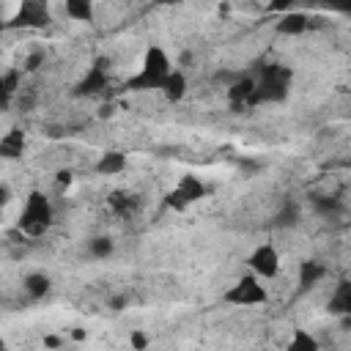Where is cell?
<instances>
[{
	"instance_id": "6da1fadb",
	"label": "cell",
	"mask_w": 351,
	"mask_h": 351,
	"mask_svg": "<svg viewBox=\"0 0 351 351\" xmlns=\"http://www.w3.org/2000/svg\"><path fill=\"white\" fill-rule=\"evenodd\" d=\"M288 88H291V69L280 66V63H266V66H261V71L255 77V88H252L247 107L277 104L288 96Z\"/></svg>"
},
{
	"instance_id": "7a4b0ae2",
	"label": "cell",
	"mask_w": 351,
	"mask_h": 351,
	"mask_svg": "<svg viewBox=\"0 0 351 351\" xmlns=\"http://www.w3.org/2000/svg\"><path fill=\"white\" fill-rule=\"evenodd\" d=\"M170 71H173V63H170L167 52L162 47H148L140 71L126 80V88L129 90H159Z\"/></svg>"
},
{
	"instance_id": "3957f363",
	"label": "cell",
	"mask_w": 351,
	"mask_h": 351,
	"mask_svg": "<svg viewBox=\"0 0 351 351\" xmlns=\"http://www.w3.org/2000/svg\"><path fill=\"white\" fill-rule=\"evenodd\" d=\"M52 222H55L52 200H49L44 192L33 189V192L27 195V200H25L22 214H19V230H22V236L38 239V236L47 233V228H49Z\"/></svg>"
},
{
	"instance_id": "277c9868",
	"label": "cell",
	"mask_w": 351,
	"mask_h": 351,
	"mask_svg": "<svg viewBox=\"0 0 351 351\" xmlns=\"http://www.w3.org/2000/svg\"><path fill=\"white\" fill-rule=\"evenodd\" d=\"M222 302L236 304V307H252V304H266V302H269V293H266L261 277L247 274V277H241L239 282H233V285L222 293Z\"/></svg>"
},
{
	"instance_id": "5b68a950",
	"label": "cell",
	"mask_w": 351,
	"mask_h": 351,
	"mask_svg": "<svg viewBox=\"0 0 351 351\" xmlns=\"http://www.w3.org/2000/svg\"><path fill=\"white\" fill-rule=\"evenodd\" d=\"M52 22L47 0H22L16 14L5 22V27H47Z\"/></svg>"
},
{
	"instance_id": "8992f818",
	"label": "cell",
	"mask_w": 351,
	"mask_h": 351,
	"mask_svg": "<svg viewBox=\"0 0 351 351\" xmlns=\"http://www.w3.org/2000/svg\"><path fill=\"white\" fill-rule=\"evenodd\" d=\"M203 195H206L203 181H200L197 176L186 173V176H181V178H178V184L167 192V206H170V208H176V211H184L189 203L200 200Z\"/></svg>"
},
{
	"instance_id": "52a82bcc",
	"label": "cell",
	"mask_w": 351,
	"mask_h": 351,
	"mask_svg": "<svg viewBox=\"0 0 351 351\" xmlns=\"http://www.w3.org/2000/svg\"><path fill=\"white\" fill-rule=\"evenodd\" d=\"M247 266H250V271H252L255 277L271 280V277L280 274V255H277V250H274L271 244H261V247H255V250L250 252Z\"/></svg>"
},
{
	"instance_id": "ba28073f",
	"label": "cell",
	"mask_w": 351,
	"mask_h": 351,
	"mask_svg": "<svg viewBox=\"0 0 351 351\" xmlns=\"http://www.w3.org/2000/svg\"><path fill=\"white\" fill-rule=\"evenodd\" d=\"M110 85V71H107V60L104 58H99L90 69H88V74L77 82V88H74V96H96V93H101L104 88Z\"/></svg>"
},
{
	"instance_id": "9c48e42d",
	"label": "cell",
	"mask_w": 351,
	"mask_h": 351,
	"mask_svg": "<svg viewBox=\"0 0 351 351\" xmlns=\"http://www.w3.org/2000/svg\"><path fill=\"white\" fill-rule=\"evenodd\" d=\"M277 33L280 36H302V33H307L310 27H313V19H310V14H304V11H282L280 14V19H277Z\"/></svg>"
},
{
	"instance_id": "30bf717a",
	"label": "cell",
	"mask_w": 351,
	"mask_h": 351,
	"mask_svg": "<svg viewBox=\"0 0 351 351\" xmlns=\"http://www.w3.org/2000/svg\"><path fill=\"white\" fill-rule=\"evenodd\" d=\"M27 148V137L19 126H11L3 137H0V159H19Z\"/></svg>"
},
{
	"instance_id": "8fae6325",
	"label": "cell",
	"mask_w": 351,
	"mask_h": 351,
	"mask_svg": "<svg viewBox=\"0 0 351 351\" xmlns=\"http://www.w3.org/2000/svg\"><path fill=\"white\" fill-rule=\"evenodd\" d=\"M252 88H255V77H250V74H239L233 82H228V101L236 107V110H241V107H247L250 104V96H252Z\"/></svg>"
},
{
	"instance_id": "7c38bea8",
	"label": "cell",
	"mask_w": 351,
	"mask_h": 351,
	"mask_svg": "<svg viewBox=\"0 0 351 351\" xmlns=\"http://www.w3.org/2000/svg\"><path fill=\"white\" fill-rule=\"evenodd\" d=\"M310 206L324 219H337L346 211V206H343V200L337 195H318V192H313L310 195Z\"/></svg>"
},
{
	"instance_id": "4fadbf2b",
	"label": "cell",
	"mask_w": 351,
	"mask_h": 351,
	"mask_svg": "<svg viewBox=\"0 0 351 351\" xmlns=\"http://www.w3.org/2000/svg\"><path fill=\"white\" fill-rule=\"evenodd\" d=\"M326 274H329V269H326L324 263H318V261H304V263L299 266V288H302V291L315 288Z\"/></svg>"
},
{
	"instance_id": "5bb4252c",
	"label": "cell",
	"mask_w": 351,
	"mask_h": 351,
	"mask_svg": "<svg viewBox=\"0 0 351 351\" xmlns=\"http://www.w3.org/2000/svg\"><path fill=\"white\" fill-rule=\"evenodd\" d=\"M22 288H25V293H27L30 299H44V296L52 291V280H49L44 271H30V274H25Z\"/></svg>"
},
{
	"instance_id": "9a60e30c",
	"label": "cell",
	"mask_w": 351,
	"mask_h": 351,
	"mask_svg": "<svg viewBox=\"0 0 351 351\" xmlns=\"http://www.w3.org/2000/svg\"><path fill=\"white\" fill-rule=\"evenodd\" d=\"M162 93H165V99L167 101H181L184 96H186V77H184V71H170L167 77H165V82H162V88H159Z\"/></svg>"
},
{
	"instance_id": "2e32d148",
	"label": "cell",
	"mask_w": 351,
	"mask_h": 351,
	"mask_svg": "<svg viewBox=\"0 0 351 351\" xmlns=\"http://www.w3.org/2000/svg\"><path fill=\"white\" fill-rule=\"evenodd\" d=\"M329 313H335V315H351V282L348 280L337 282L335 293L329 296Z\"/></svg>"
},
{
	"instance_id": "e0dca14e",
	"label": "cell",
	"mask_w": 351,
	"mask_h": 351,
	"mask_svg": "<svg viewBox=\"0 0 351 351\" xmlns=\"http://www.w3.org/2000/svg\"><path fill=\"white\" fill-rule=\"evenodd\" d=\"M137 208H140V197H137V195H129V192H115V195H110V211H112V214H118V217H132Z\"/></svg>"
},
{
	"instance_id": "ac0fdd59",
	"label": "cell",
	"mask_w": 351,
	"mask_h": 351,
	"mask_svg": "<svg viewBox=\"0 0 351 351\" xmlns=\"http://www.w3.org/2000/svg\"><path fill=\"white\" fill-rule=\"evenodd\" d=\"M123 167H126V156L121 151H107L96 162V173L99 176H118Z\"/></svg>"
},
{
	"instance_id": "d6986e66",
	"label": "cell",
	"mask_w": 351,
	"mask_h": 351,
	"mask_svg": "<svg viewBox=\"0 0 351 351\" xmlns=\"http://www.w3.org/2000/svg\"><path fill=\"white\" fill-rule=\"evenodd\" d=\"M63 5L74 22H93V16H96L93 0H63Z\"/></svg>"
},
{
	"instance_id": "ffe728a7",
	"label": "cell",
	"mask_w": 351,
	"mask_h": 351,
	"mask_svg": "<svg viewBox=\"0 0 351 351\" xmlns=\"http://www.w3.org/2000/svg\"><path fill=\"white\" fill-rule=\"evenodd\" d=\"M299 219H302V211H299V203L296 200H285L277 208V214H274V225L277 228H293Z\"/></svg>"
},
{
	"instance_id": "44dd1931",
	"label": "cell",
	"mask_w": 351,
	"mask_h": 351,
	"mask_svg": "<svg viewBox=\"0 0 351 351\" xmlns=\"http://www.w3.org/2000/svg\"><path fill=\"white\" fill-rule=\"evenodd\" d=\"M112 252H115V241H112L110 236H96V239L88 241V255L96 258V261H104V258H110Z\"/></svg>"
},
{
	"instance_id": "7402d4cb",
	"label": "cell",
	"mask_w": 351,
	"mask_h": 351,
	"mask_svg": "<svg viewBox=\"0 0 351 351\" xmlns=\"http://www.w3.org/2000/svg\"><path fill=\"white\" fill-rule=\"evenodd\" d=\"M288 348H291V351H318V340H315L310 332L296 329L293 337H291V343H288Z\"/></svg>"
},
{
	"instance_id": "603a6c76",
	"label": "cell",
	"mask_w": 351,
	"mask_h": 351,
	"mask_svg": "<svg viewBox=\"0 0 351 351\" xmlns=\"http://www.w3.org/2000/svg\"><path fill=\"white\" fill-rule=\"evenodd\" d=\"M310 5H318V8H329V11H348L351 8V0H310Z\"/></svg>"
},
{
	"instance_id": "cb8c5ba5",
	"label": "cell",
	"mask_w": 351,
	"mask_h": 351,
	"mask_svg": "<svg viewBox=\"0 0 351 351\" xmlns=\"http://www.w3.org/2000/svg\"><path fill=\"white\" fill-rule=\"evenodd\" d=\"M44 60H47V52H44V49L30 52V55L25 58V71H38V69L44 66Z\"/></svg>"
},
{
	"instance_id": "d4e9b609",
	"label": "cell",
	"mask_w": 351,
	"mask_h": 351,
	"mask_svg": "<svg viewBox=\"0 0 351 351\" xmlns=\"http://www.w3.org/2000/svg\"><path fill=\"white\" fill-rule=\"evenodd\" d=\"M11 101H14V90L5 85V80H3V74H0V110H8Z\"/></svg>"
},
{
	"instance_id": "484cf974",
	"label": "cell",
	"mask_w": 351,
	"mask_h": 351,
	"mask_svg": "<svg viewBox=\"0 0 351 351\" xmlns=\"http://www.w3.org/2000/svg\"><path fill=\"white\" fill-rule=\"evenodd\" d=\"M296 3H302V0H271V3H269V11L282 14V11H291Z\"/></svg>"
},
{
	"instance_id": "4316f807",
	"label": "cell",
	"mask_w": 351,
	"mask_h": 351,
	"mask_svg": "<svg viewBox=\"0 0 351 351\" xmlns=\"http://www.w3.org/2000/svg\"><path fill=\"white\" fill-rule=\"evenodd\" d=\"M33 104H36V93H19V110L22 112H27Z\"/></svg>"
},
{
	"instance_id": "83f0119b",
	"label": "cell",
	"mask_w": 351,
	"mask_h": 351,
	"mask_svg": "<svg viewBox=\"0 0 351 351\" xmlns=\"http://www.w3.org/2000/svg\"><path fill=\"white\" fill-rule=\"evenodd\" d=\"M129 343H132V348H145V346H148V337H145L143 332H132Z\"/></svg>"
},
{
	"instance_id": "f1b7e54d",
	"label": "cell",
	"mask_w": 351,
	"mask_h": 351,
	"mask_svg": "<svg viewBox=\"0 0 351 351\" xmlns=\"http://www.w3.org/2000/svg\"><path fill=\"white\" fill-rule=\"evenodd\" d=\"M55 181H58L60 186H69V184L74 181V176H71V170H58V173H55Z\"/></svg>"
},
{
	"instance_id": "f546056e",
	"label": "cell",
	"mask_w": 351,
	"mask_h": 351,
	"mask_svg": "<svg viewBox=\"0 0 351 351\" xmlns=\"http://www.w3.org/2000/svg\"><path fill=\"white\" fill-rule=\"evenodd\" d=\"M11 203V186L8 184H0V208Z\"/></svg>"
},
{
	"instance_id": "4dcf8cb0",
	"label": "cell",
	"mask_w": 351,
	"mask_h": 351,
	"mask_svg": "<svg viewBox=\"0 0 351 351\" xmlns=\"http://www.w3.org/2000/svg\"><path fill=\"white\" fill-rule=\"evenodd\" d=\"M110 307H112V310H123V307H126V296H112V299H110Z\"/></svg>"
},
{
	"instance_id": "1f68e13d",
	"label": "cell",
	"mask_w": 351,
	"mask_h": 351,
	"mask_svg": "<svg viewBox=\"0 0 351 351\" xmlns=\"http://www.w3.org/2000/svg\"><path fill=\"white\" fill-rule=\"evenodd\" d=\"M239 167H244V170H250V173H252V170H258L261 165H258V162H250V159H239Z\"/></svg>"
},
{
	"instance_id": "d6a6232c",
	"label": "cell",
	"mask_w": 351,
	"mask_h": 351,
	"mask_svg": "<svg viewBox=\"0 0 351 351\" xmlns=\"http://www.w3.org/2000/svg\"><path fill=\"white\" fill-rule=\"evenodd\" d=\"M71 337H74V340H85V329H80V326L71 329Z\"/></svg>"
},
{
	"instance_id": "836d02e7",
	"label": "cell",
	"mask_w": 351,
	"mask_h": 351,
	"mask_svg": "<svg viewBox=\"0 0 351 351\" xmlns=\"http://www.w3.org/2000/svg\"><path fill=\"white\" fill-rule=\"evenodd\" d=\"M44 346H49V348H58V346H60V340H58V337H44Z\"/></svg>"
},
{
	"instance_id": "e575fe53",
	"label": "cell",
	"mask_w": 351,
	"mask_h": 351,
	"mask_svg": "<svg viewBox=\"0 0 351 351\" xmlns=\"http://www.w3.org/2000/svg\"><path fill=\"white\" fill-rule=\"evenodd\" d=\"M5 30V22H3V14H0V33Z\"/></svg>"
},
{
	"instance_id": "d590c367",
	"label": "cell",
	"mask_w": 351,
	"mask_h": 351,
	"mask_svg": "<svg viewBox=\"0 0 351 351\" xmlns=\"http://www.w3.org/2000/svg\"><path fill=\"white\" fill-rule=\"evenodd\" d=\"M3 348H5V340H3V337H0V351H3Z\"/></svg>"
}]
</instances>
